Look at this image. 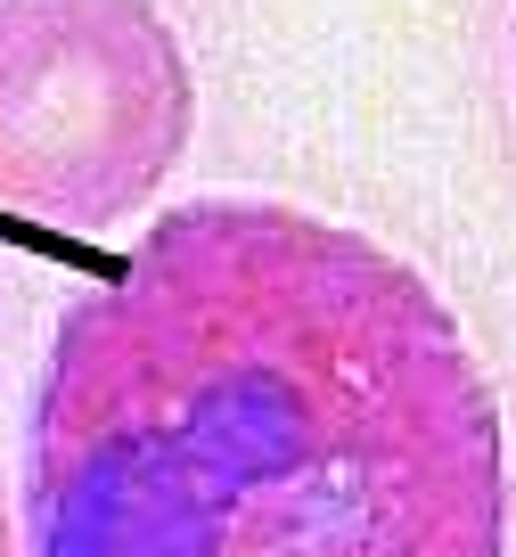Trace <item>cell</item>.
I'll list each match as a JSON object with an SVG mask.
<instances>
[{"label": "cell", "instance_id": "1", "mask_svg": "<svg viewBox=\"0 0 516 557\" xmlns=\"http://www.w3.org/2000/svg\"><path fill=\"white\" fill-rule=\"evenodd\" d=\"M34 557H508L500 401L451 304L344 222L197 197L58 312Z\"/></svg>", "mask_w": 516, "mask_h": 557}, {"label": "cell", "instance_id": "2", "mask_svg": "<svg viewBox=\"0 0 516 557\" xmlns=\"http://www.w3.org/2000/svg\"><path fill=\"white\" fill-rule=\"evenodd\" d=\"M197 132L156 0H0V213L66 238L132 222Z\"/></svg>", "mask_w": 516, "mask_h": 557}, {"label": "cell", "instance_id": "3", "mask_svg": "<svg viewBox=\"0 0 516 557\" xmlns=\"http://www.w3.org/2000/svg\"><path fill=\"white\" fill-rule=\"evenodd\" d=\"M0 557H17V524H9V484H0Z\"/></svg>", "mask_w": 516, "mask_h": 557}, {"label": "cell", "instance_id": "4", "mask_svg": "<svg viewBox=\"0 0 516 557\" xmlns=\"http://www.w3.org/2000/svg\"><path fill=\"white\" fill-rule=\"evenodd\" d=\"M508 74H516V25H508Z\"/></svg>", "mask_w": 516, "mask_h": 557}]
</instances>
